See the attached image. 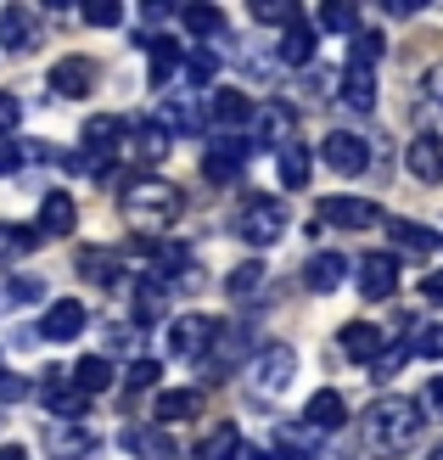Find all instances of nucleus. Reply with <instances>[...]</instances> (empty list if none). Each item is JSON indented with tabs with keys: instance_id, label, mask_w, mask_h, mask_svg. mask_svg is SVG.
<instances>
[{
	"instance_id": "1",
	"label": "nucleus",
	"mask_w": 443,
	"mask_h": 460,
	"mask_svg": "<svg viewBox=\"0 0 443 460\" xmlns=\"http://www.w3.org/2000/svg\"><path fill=\"white\" fill-rule=\"evenodd\" d=\"M365 444L387 455V460H399L410 455L415 444H421V404L404 399V394H387L370 404V416H365Z\"/></svg>"
},
{
	"instance_id": "2",
	"label": "nucleus",
	"mask_w": 443,
	"mask_h": 460,
	"mask_svg": "<svg viewBox=\"0 0 443 460\" xmlns=\"http://www.w3.org/2000/svg\"><path fill=\"white\" fill-rule=\"evenodd\" d=\"M119 208L135 230H169L185 208V197L180 186H169V180H157V174H141V180H129V186L119 191Z\"/></svg>"
},
{
	"instance_id": "3",
	"label": "nucleus",
	"mask_w": 443,
	"mask_h": 460,
	"mask_svg": "<svg viewBox=\"0 0 443 460\" xmlns=\"http://www.w3.org/2000/svg\"><path fill=\"white\" fill-rule=\"evenodd\" d=\"M236 236H242L247 247H259V252L275 247V242L287 236V208H281L275 197H247L242 208H236Z\"/></svg>"
},
{
	"instance_id": "4",
	"label": "nucleus",
	"mask_w": 443,
	"mask_h": 460,
	"mask_svg": "<svg viewBox=\"0 0 443 460\" xmlns=\"http://www.w3.org/2000/svg\"><path fill=\"white\" fill-rule=\"evenodd\" d=\"M292 376H297V354L287 342H264V349L253 354V365H247V382H253L259 399H281L292 387Z\"/></svg>"
},
{
	"instance_id": "5",
	"label": "nucleus",
	"mask_w": 443,
	"mask_h": 460,
	"mask_svg": "<svg viewBox=\"0 0 443 460\" xmlns=\"http://www.w3.org/2000/svg\"><path fill=\"white\" fill-rule=\"evenodd\" d=\"M253 354H259V342H253V332L236 320V326H219V337L208 342V354H202L197 365H202V376H208V382H225L242 359L253 365Z\"/></svg>"
},
{
	"instance_id": "6",
	"label": "nucleus",
	"mask_w": 443,
	"mask_h": 460,
	"mask_svg": "<svg viewBox=\"0 0 443 460\" xmlns=\"http://www.w3.org/2000/svg\"><path fill=\"white\" fill-rule=\"evenodd\" d=\"M247 157H253V135L219 129L214 141H208V152H202V174L214 180V186H236L242 169H247Z\"/></svg>"
},
{
	"instance_id": "7",
	"label": "nucleus",
	"mask_w": 443,
	"mask_h": 460,
	"mask_svg": "<svg viewBox=\"0 0 443 460\" xmlns=\"http://www.w3.org/2000/svg\"><path fill=\"white\" fill-rule=\"evenodd\" d=\"M315 219L320 225H332V230H370V225H387L382 219V208H377V202H370V197H320L315 202Z\"/></svg>"
},
{
	"instance_id": "8",
	"label": "nucleus",
	"mask_w": 443,
	"mask_h": 460,
	"mask_svg": "<svg viewBox=\"0 0 443 460\" xmlns=\"http://www.w3.org/2000/svg\"><path fill=\"white\" fill-rule=\"evenodd\" d=\"M214 337H219V320H214V314H174V326H169V354H174V359H202Z\"/></svg>"
},
{
	"instance_id": "9",
	"label": "nucleus",
	"mask_w": 443,
	"mask_h": 460,
	"mask_svg": "<svg viewBox=\"0 0 443 460\" xmlns=\"http://www.w3.org/2000/svg\"><path fill=\"white\" fill-rule=\"evenodd\" d=\"M354 281H359V292L370 304H377V297H393L399 292V252H365L354 264Z\"/></svg>"
},
{
	"instance_id": "10",
	"label": "nucleus",
	"mask_w": 443,
	"mask_h": 460,
	"mask_svg": "<svg viewBox=\"0 0 443 460\" xmlns=\"http://www.w3.org/2000/svg\"><path fill=\"white\" fill-rule=\"evenodd\" d=\"M325 164H332L342 180H354V174H365V164H370V146H365V135H348V129H332L325 135Z\"/></svg>"
},
{
	"instance_id": "11",
	"label": "nucleus",
	"mask_w": 443,
	"mask_h": 460,
	"mask_svg": "<svg viewBox=\"0 0 443 460\" xmlns=\"http://www.w3.org/2000/svg\"><path fill=\"white\" fill-rule=\"evenodd\" d=\"M84 326H90V309L79 304V297H57V304L45 309V320H40V337L45 342H74Z\"/></svg>"
},
{
	"instance_id": "12",
	"label": "nucleus",
	"mask_w": 443,
	"mask_h": 460,
	"mask_svg": "<svg viewBox=\"0 0 443 460\" xmlns=\"http://www.w3.org/2000/svg\"><path fill=\"white\" fill-rule=\"evenodd\" d=\"M141 51L152 57V90L169 96V84L185 74V51H180L174 40H163V34H141Z\"/></svg>"
},
{
	"instance_id": "13",
	"label": "nucleus",
	"mask_w": 443,
	"mask_h": 460,
	"mask_svg": "<svg viewBox=\"0 0 443 460\" xmlns=\"http://www.w3.org/2000/svg\"><path fill=\"white\" fill-rule=\"evenodd\" d=\"M337 349H342L348 359H359V365H370V371H377V359L387 354V337L370 326V320H348V326L337 332Z\"/></svg>"
},
{
	"instance_id": "14",
	"label": "nucleus",
	"mask_w": 443,
	"mask_h": 460,
	"mask_svg": "<svg viewBox=\"0 0 443 460\" xmlns=\"http://www.w3.org/2000/svg\"><path fill=\"white\" fill-rule=\"evenodd\" d=\"M297 141V112L287 102H270L259 112V135H253V146H270V152H287Z\"/></svg>"
},
{
	"instance_id": "15",
	"label": "nucleus",
	"mask_w": 443,
	"mask_h": 460,
	"mask_svg": "<svg viewBox=\"0 0 443 460\" xmlns=\"http://www.w3.org/2000/svg\"><path fill=\"white\" fill-rule=\"evenodd\" d=\"M208 112H214V124H219V129H242V124L259 119V107H253L247 90H225V84L208 90Z\"/></svg>"
},
{
	"instance_id": "16",
	"label": "nucleus",
	"mask_w": 443,
	"mask_h": 460,
	"mask_svg": "<svg viewBox=\"0 0 443 460\" xmlns=\"http://www.w3.org/2000/svg\"><path fill=\"white\" fill-rule=\"evenodd\" d=\"M90 90H96V62L90 57H62L51 67V96L79 102V96H90Z\"/></svg>"
},
{
	"instance_id": "17",
	"label": "nucleus",
	"mask_w": 443,
	"mask_h": 460,
	"mask_svg": "<svg viewBox=\"0 0 443 460\" xmlns=\"http://www.w3.org/2000/svg\"><path fill=\"white\" fill-rule=\"evenodd\" d=\"M157 129H169V141H174V135H197L202 129V112L191 102V90H169V96L157 102Z\"/></svg>"
},
{
	"instance_id": "18",
	"label": "nucleus",
	"mask_w": 443,
	"mask_h": 460,
	"mask_svg": "<svg viewBox=\"0 0 443 460\" xmlns=\"http://www.w3.org/2000/svg\"><path fill=\"white\" fill-rule=\"evenodd\" d=\"M315 51H320V22H292V29L281 34V45H275V62L287 67H315Z\"/></svg>"
},
{
	"instance_id": "19",
	"label": "nucleus",
	"mask_w": 443,
	"mask_h": 460,
	"mask_svg": "<svg viewBox=\"0 0 443 460\" xmlns=\"http://www.w3.org/2000/svg\"><path fill=\"white\" fill-rule=\"evenodd\" d=\"M124 449L141 460H180V444L169 427H124Z\"/></svg>"
},
{
	"instance_id": "20",
	"label": "nucleus",
	"mask_w": 443,
	"mask_h": 460,
	"mask_svg": "<svg viewBox=\"0 0 443 460\" xmlns=\"http://www.w3.org/2000/svg\"><path fill=\"white\" fill-rule=\"evenodd\" d=\"M197 410H202V387H163V394L152 399L157 427H169V421H191Z\"/></svg>"
},
{
	"instance_id": "21",
	"label": "nucleus",
	"mask_w": 443,
	"mask_h": 460,
	"mask_svg": "<svg viewBox=\"0 0 443 460\" xmlns=\"http://www.w3.org/2000/svg\"><path fill=\"white\" fill-rule=\"evenodd\" d=\"M74 225H79L74 197H67V191H45V202H40V236H74Z\"/></svg>"
},
{
	"instance_id": "22",
	"label": "nucleus",
	"mask_w": 443,
	"mask_h": 460,
	"mask_svg": "<svg viewBox=\"0 0 443 460\" xmlns=\"http://www.w3.org/2000/svg\"><path fill=\"white\" fill-rule=\"evenodd\" d=\"M404 164H410V174H415V180L438 186V180H443V141H438V135H415L410 152H404Z\"/></svg>"
},
{
	"instance_id": "23",
	"label": "nucleus",
	"mask_w": 443,
	"mask_h": 460,
	"mask_svg": "<svg viewBox=\"0 0 443 460\" xmlns=\"http://www.w3.org/2000/svg\"><path fill=\"white\" fill-rule=\"evenodd\" d=\"M348 281V259L342 252H315L309 264H303V287L309 292H337Z\"/></svg>"
},
{
	"instance_id": "24",
	"label": "nucleus",
	"mask_w": 443,
	"mask_h": 460,
	"mask_svg": "<svg viewBox=\"0 0 443 460\" xmlns=\"http://www.w3.org/2000/svg\"><path fill=\"white\" fill-rule=\"evenodd\" d=\"M119 382V371H112V354H84L79 365H74V387L84 399H96V394H107V387Z\"/></svg>"
},
{
	"instance_id": "25",
	"label": "nucleus",
	"mask_w": 443,
	"mask_h": 460,
	"mask_svg": "<svg viewBox=\"0 0 443 460\" xmlns=\"http://www.w3.org/2000/svg\"><path fill=\"white\" fill-rule=\"evenodd\" d=\"M303 421H309L315 432H337L342 421H348V404H342V394H332V387H320V394L303 404Z\"/></svg>"
},
{
	"instance_id": "26",
	"label": "nucleus",
	"mask_w": 443,
	"mask_h": 460,
	"mask_svg": "<svg viewBox=\"0 0 443 460\" xmlns=\"http://www.w3.org/2000/svg\"><path fill=\"white\" fill-rule=\"evenodd\" d=\"M342 102L354 107V112H377V74H370V67L342 62Z\"/></svg>"
},
{
	"instance_id": "27",
	"label": "nucleus",
	"mask_w": 443,
	"mask_h": 460,
	"mask_svg": "<svg viewBox=\"0 0 443 460\" xmlns=\"http://www.w3.org/2000/svg\"><path fill=\"white\" fill-rule=\"evenodd\" d=\"M169 314V287L157 281V275L146 270L141 281H135V320H141V326H152V320H163Z\"/></svg>"
},
{
	"instance_id": "28",
	"label": "nucleus",
	"mask_w": 443,
	"mask_h": 460,
	"mask_svg": "<svg viewBox=\"0 0 443 460\" xmlns=\"http://www.w3.org/2000/svg\"><path fill=\"white\" fill-rule=\"evenodd\" d=\"M119 252H107V247H79V275L84 281H96V287H119L124 275H119Z\"/></svg>"
},
{
	"instance_id": "29",
	"label": "nucleus",
	"mask_w": 443,
	"mask_h": 460,
	"mask_svg": "<svg viewBox=\"0 0 443 460\" xmlns=\"http://www.w3.org/2000/svg\"><path fill=\"white\" fill-rule=\"evenodd\" d=\"M0 45H6V51H29V45H34V12L29 6H6V12H0Z\"/></svg>"
},
{
	"instance_id": "30",
	"label": "nucleus",
	"mask_w": 443,
	"mask_h": 460,
	"mask_svg": "<svg viewBox=\"0 0 443 460\" xmlns=\"http://www.w3.org/2000/svg\"><path fill=\"white\" fill-rule=\"evenodd\" d=\"M247 449H242V432H236V421H219L208 438L197 444V460H242Z\"/></svg>"
},
{
	"instance_id": "31",
	"label": "nucleus",
	"mask_w": 443,
	"mask_h": 460,
	"mask_svg": "<svg viewBox=\"0 0 443 460\" xmlns=\"http://www.w3.org/2000/svg\"><path fill=\"white\" fill-rule=\"evenodd\" d=\"M264 292V259H247L225 275V297L230 304H247V297H259Z\"/></svg>"
},
{
	"instance_id": "32",
	"label": "nucleus",
	"mask_w": 443,
	"mask_h": 460,
	"mask_svg": "<svg viewBox=\"0 0 443 460\" xmlns=\"http://www.w3.org/2000/svg\"><path fill=\"white\" fill-rule=\"evenodd\" d=\"M275 169H281V186L287 191H303V186H309L315 157H309V146H303V141H292L287 152H275Z\"/></svg>"
},
{
	"instance_id": "33",
	"label": "nucleus",
	"mask_w": 443,
	"mask_h": 460,
	"mask_svg": "<svg viewBox=\"0 0 443 460\" xmlns=\"http://www.w3.org/2000/svg\"><path fill=\"white\" fill-rule=\"evenodd\" d=\"M129 146H135L141 164H157V157H169V129H157V119L129 124Z\"/></svg>"
},
{
	"instance_id": "34",
	"label": "nucleus",
	"mask_w": 443,
	"mask_h": 460,
	"mask_svg": "<svg viewBox=\"0 0 443 460\" xmlns=\"http://www.w3.org/2000/svg\"><path fill=\"white\" fill-rule=\"evenodd\" d=\"M40 242L45 236H40V230H29V225H0V270L17 264V259H29Z\"/></svg>"
},
{
	"instance_id": "35",
	"label": "nucleus",
	"mask_w": 443,
	"mask_h": 460,
	"mask_svg": "<svg viewBox=\"0 0 443 460\" xmlns=\"http://www.w3.org/2000/svg\"><path fill=\"white\" fill-rule=\"evenodd\" d=\"M382 230L393 236V247H399V252H432V242H438V230L415 225V219H387Z\"/></svg>"
},
{
	"instance_id": "36",
	"label": "nucleus",
	"mask_w": 443,
	"mask_h": 460,
	"mask_svg": "<svg viewBox=\"0 0 443 460\" xmlns=\"http://www.w3.org/2000/svg\"><path fill=\"white\" fill-rule=\"evenodd\" d=\"M180 22H185V34H197V40L225 34V12H219V6H185Z\"/></svg>"
},
{
	"instance_id": "37",
	"label": "nucleus",
	"mask_w": 443,
	"mask_h": 460,
	"mask_svg": "<svg viewBox=\"0 0 443 460\" xmlns=\"http://www.w3.org/2000/svg\"><path fill=\"white\" fill-rule=\"evenodd\" d=\"M320 29L325 34H359V6H354V0H332V6H320Z\"/></svg>"
},
{
	"instance_id": "38",
	"label": "nucleus",
	"mask_w": 443,
	"mask_h": 460,
	"mask_svg": "<svg viewBox=\"0 0 443 460\" xmlns=\"http://www.w3.org/2000/svg\"><path fill=\"white\" fill-rule=\"evenodd\" d=\"M45 410H51V416H67V421H74V416H84V410H90V399L79 394V387H45Z\"/></svg>"
},
{
	"instance_id": "39",
	"label": "nucleus",
	"mask_w": 443,
	"mask_h": 460,
	"mask_svg": "<svg viewBox=\"0 0 443 460\" xmlns=\"http://www.w3.org/2000/svg\"><path fill=\"white\" fill-rule=\"evenodd\" d=\"M219 79V57L214 51H185V84L191 90H208Z\"/></svg>"
},
{
	"instance_id": "40",
	"label": "nucleus",
	"mask_w": 443,
	"mask_h": 460,
	"mask_svg": "<svg viewBox=\"0 0 443 460\" xmlns=\"http://www.w3.org/2000/svg\"><path fill=\"white\" fill-rule=\"evenodd\" d=\"M382 51H387L382 34H370V29H359L354 40H348V62H354V67H377V62H382Z\"/></svg>"
},
{
	"instance_id": "41",
	"label": "nucleus",
	"mask_w": 443,
	"mask_h": 460,
	"mask_svg": "<svg viewBox=\"0 0 443 460\" xmlns=\"http://www.w3.org/2000/svg\"><path fill=\"white\" fill-rule=\"evenodd\" d=\"M421 90H427V119L438 124L432 135H438V141H443V62H438V67H427V79H421Z\"/></svg>"
},
{
	"instance_id": "42",
	"label": "nucleus",
	"mask_w": 443,
	"mask_h": 460,
	"mask_svg": "<svg viewBox=\"0 0 443 460\" xmlns=\"http://www.w3.org/2000/svg\"><path fill=\"white\" fill-rule=\"evenodd\" d=\"M253 22H275V29H292L297 6L292 0H253Z\"/></svg>"
},
{
	"instance_id": "43",
	"label": "nucleus",
	"mask_w": 443,
	"mask_h": 460,
	"mask_svg": "<svg viewBox=\"0 0 443 460\" xmlns=\"http://www.w3.org/2000/svg\"><path fill=\"white\" fill-rule=\"evenodd\" d=\"M17 124H22V102L12 90H0V141H17Z\"/></svg>"
},
{
	"instance_id": "44",
	"label": "nucleus",
	"mask_w": 443,
	"mask_h": 460,
	"mask_svg": "<svg viewBox=\"0 0 443 460\" xmlns=\"http://www.w3.org/2000/svg\"><path fill=\"white\" fill-rule=\"evenodd\" d=\"M90 449H96V438H90V432H57V455H62V460H84Z\"/></svg>"
},
{
	"instance_id": "45",
	"label": "nucleus",
	"mask_w": 443,
	"mask_h": 460,
	"mask_svg": "<svg viewBox=\"0 0 443 460\" xmlns=\"http://www.w3.org/2000/svg\"><path fill=\"white\" fill-rule=\"evenodd\" d=\"M157 376H163V365H157V359H135V365H129V376H124V387H135V394H141V387H157Z\"/></svg>"
},
{
	"instance_id": "46",
	"label": "nucleus",
	"mask_w": 443,
	"mask_h": 460,
	"mask_svg": "<svg viewBox=\"0 0 443 460\" xmlns=\"http://www.w3.org/2000/svg\"><path fill=\"white\" fill-rule=\"evenodd\" d=\"M6 297H12V304H40L45 287L34 281V275H17V281H6Z\"/></svg>"
},
{
	"instance_id": "47",
	"label": "nucleus",
	"mask_w": 443,
	"mask_h": 460,
	"mask_svg": "<svg viewBox=\"0 0 443 460\" xmlns=\"http://www.w3.org/2000/svg\"><path fill=\"white\" fill-rule=\"evenodd\" d=\"M337 84H342V74H332V67H309V96H315V102H325Z\"/></svg>"
},
{
	"instance_id": "48",
	"label": "nucleus",
	"mask_w": 443,
	"mask_h": 460,
	"mask_svg": "<svg viewBox=\"0 0 443 460\" xmlns=\"http://www.w3.org/2000/svg\"><path fill=\"white\" fill-rule=\"evenodd\" d=\"M84 22H96V29H112V22H124V6H112V0H102V6H84Z\"/></svg>"
},
{
	"instance_id": "49",
	"label": "nucleus",
	"mask_w": 443,
	"mask_h": 460,
	"mask_svg": "<svg viewBox=\"0 0 443 460\" xmlns=\"http://www.w3.org/2000/svg\"><path fill=\"white\" fill-rule=\"evenodd\" d=\"M22 164H29V152H22L17 141H0V174H17Z\"/></svg>"
},
{
	"instance_id": "50",
	"label": "nucleus",
	"mask_w": 443,
	"mask_h": 460,
	"mask_svg": "<svg viewBox=\"0 0 443 460\" xmlns=\"http://www.w3.org/2000/svg\"><path fill=\"white\" fill-rule=\"evenodd\" d=\"M415 354H421V359H443V326H432L421 342H415Z\"/></svg>"
},
{
	"instance_id": "51",
	"label": "nucleus",
	"mask_w": 443,
	"mask_h": 460,
	"mask_svg": "<svg viewBox=\"0 0 443 460\" xmlns=\"http://www.w3.org/2000/svg\"><path fill=\"white\" fill-rule=\"evenodd\" d=\"M421 404H427V410H432V416L443 421V371H438V376L427 382V394H421Z\"/></svg>"
},
{
	"instance_id": "52",
	"label": "nucleus",
	"mask_w": 443,
	"mask_h": 460,
	"mask_svg": "<svg viewBox=\"0 0 443 460\" xmlns=\"http://www.w3.org/2000/svg\"><path fill=\"white\" fill-rule=\"evenodd\" d=\"M22 394H29V382H22V376H0V404H17Z\"/></svg>"
},
{
	"instance_id": "53",
	"label": "nucleus",
	"mask_w": 443,
	"mask_h": 460,
	"mask_svg": "<svg viewBox=\"0 0 443 460\" xmlns=\"http://www.w3.org/2000/svg\"><path fill=\"white\" fill-rule=\"evenodd\" d=\"M421 292H427V304H438V309H443V270H432V275H427Z\"/></svg>"
},
{
	"instance_id": "54",
	"label": "nucleus",
	"mask_w": 443,
	"mask_h": 460,
	"mask_svg": "<svg viewBox=\"0 0 443 460\" xmlns=\"http://www.w3.org/2000/svg\"><path fill=\"white\" fill-rule=\"evenodd\" d=\"M0 460H29V455H22L17 444H6V449H0Z\"/></svg>"
},
{
	"instance_id": "55",
	"label": "nucleus",
	"mask_w": 443,
	"mask_h": 460,
	"mask_svg": "<svg viewBox=\"0 0 443 460\" xmlns=\"http://www.w3.org/2000/svg\"><path fill=\"white\" fill-rule=\"evenodd\" d=\"M427 460H443V444H438V449H432V455H427Z\"/></svg>"
},
{
	"instance_id": "56",
	"label": "nucleus",
	"mask_w": 443,
	"mask_h": 460,
	"mask_svg": "<svg viewBox=\"0 0 443 460\" xmlns=\"http://www.w3.org/2000/svg\"><path fill=\"white\" fill-rule=\"evenodd\" d=\"M0 376H6V371H0Z\"/></svg>"
}]
</instances>
